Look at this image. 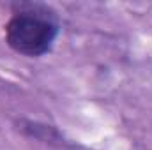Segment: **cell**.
<instances>
[{
  "mask_svg": "<svg viewBox=\"0 0 152 150\" xmlns=\"http://www.w3.org/2000/svg\"><path fill=\"white\" fill-rule=\"evenodd\" d=\"M58 34L57 23L37 11H18L5 25V42L21 55L39 57L50 51Z\"/></svg>",
  "mask_w": 152,
  "mask_h": 150,
  "instance_id": "6da1fadb",
  "label": "cell"
}]
</instances>
